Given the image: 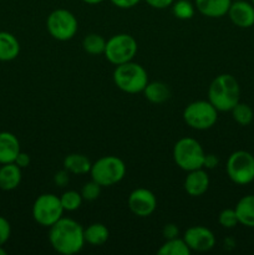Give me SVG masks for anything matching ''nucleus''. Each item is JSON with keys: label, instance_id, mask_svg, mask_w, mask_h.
<instances>
[{"label": "nucleus", "instance_id": "ea45409f", "mask_svg": "<svg viewBox=\"0 0 254 255\" xmlns=\"http://www.w3.org/2000/svg\"><path fill=\"white\" fill-rule=\"evenodd\" d=\"M232 1H237V0H232Z\"/></svg>", "mask_w": 254, "mask_h": 255}, {"label": "nucleus", "instance_id": "f257e3e1", "mask_svg": "<svg viewBox=\"0 0 254 255\" xmlns=\"http://www.w3.org/2000/svg\"><path fill=\"white\" fill-rule=\"evenodd\" d=\"M49 242L55 252L64 255L80 253L86 244L84 227L71 218H60L50 227Z\"/></svg>", "mask_w": 254, "mask_h": 255}, {"label": "nucleus", "instance_id": "9b49d317", "mask_svg": "<svg viewBox=\"0 0 254 255\" xmlns=\"http://www.w3.org/2000/svg\"><path fill=\"white\" fill-rule=\"evenodd\" d=\"M128 208L139 218L149 217L157 208V198L153 192L147 188H136L129 193L127 199Z\"/></svg>", "mask_w": 254, "mask_h": 255}, {"label": "nucleus", "instance_id": "0eeeda50", "mask_svg": "<svg viewBox=\"0 0 254 255\" xmlns=\"http://www.w3.org/2000/svg\"><path fill=\"white\" fill-rule=\"evenodd\" d=\"M183 120L191 128L204 131L216 125L218 111L209 101L199 100L191 102L183 111Z\"/></svg>", "mask_w": 254, "mask_h": 255}, {"label": "nucleus", "instance_id": "a878e982", "mask_svg": "<svg viewBox=\"0 0 254 255\" xmlns=\"http://www.w3.org/2000/svg\"><path fill=\"white\" fill-rule=\"evenodd\" d=\"M172 6V14L179 20H189L194 16L196 6L189 0H177L173 1Z\"/></svg>", "mask_w": 254, "mask_h": 255}, {"label": "nucleus", "instance_id": "7ed1b4c3", "mask_svg": "<svg viewBox=\"0 0 254 255\" xmlns=\"http://www.w3.org/2000/svg\"><path fill=\"white\" fill-rule=\"evenodd\" d=\"M112 77L115 85L126 94L142 92L148 84V75L144 67L132 61L117 65Z\"/></svg>", "mask_w": 254, "mask_h": 255}, {"label": "nucleus", "instance_id": "393cba45", "mask_svg": "<svg viewBox=\"0 0 254 255\" xmlns=\"http://www.w3.org/2000/svg\"><path fill=\"white\" fill-rule=\"evenodd\" d=\"M232 116H233V120L241 126H248V125L252 124L253 121V110L249 105L243 104V102L239 101L233 109L231 110Z\"/></svg>", "mask_w": 254, "mask_h": 255}, {"label": "nucleus", "instance_id": "bb28decb", "mask_svg": "<svg viewBox=\"0 0 254 255\" xmlns=\"http://www.w3.org/2000/svg\"><path fill=\"white\" fill-rule=\"evenodd\" d=\"M60 201H61L62 208L64 211L67 212H74L81 207L82 204V196L81 193L76 191H66L62 193V196L60 197Z\"/></svg>", "mask_w": 254, "mask_h": 255}, {"label": "nucleus", "instance_id": "2eb2a0df", "mask_svg": "<svg viewBox=\"0 0 254 255\" xmlns=\"http://www.w3.org/2000/svg\"><path fill=\"white\" fill-rule=\"evenodd\" d=\"M20 153V142L14 133L0 132V164L12 163Z\"/></svg>", "mask_w": 254, "mask_h": 255}, {"label": "nucleus", "instance_id": "cd10ccee", "mask_svg": "<svg viewBox=\"0 0 254 255\" xmlns=\"http://www.w3.org/2000/svg\"><path fill=\"white\" fill-rule=\"evenodd\" d=\"M101 188L102 187L100 186L97 182H95L94 179H92V181L87 182V183H85L84 186H82L80 193H81L84 201L92 202L95 201V199L99 198L100 194H101Z\"/></svg>", "mask_w": 254, "mask_h": 255}, {"label": "nucleus", "instance_id": "aec40b11", "mask_svg": "<svg viewBox=\"0 0 254 255\" xmlns=\"http://www.w3.org/2000/svg\"><path fill=\"white\" fill-rule=\"evenodd\" d=\"M64 168L66 169L69 173L77 174V176H82V174H87L91 171V161L87 158L85 154L81 153H70L64 158Z\"/></svg>", "mask_w": 254, "mask_h": 255}, {"label": "nucleus", "instance_id": "b1692460", "mask_svg": "<svg viewBox=\"0 0 254 255\" xmlns=\"http://www.w3.org/2000/svg\"><path fill=\"white\" fill-rule=\"evenodd\" d=\"M82 47L90 55H101L105 52L106 40L99 34H89L82 40Z\"/></svg>", "mask_w": 254, "mask_h": 255}, {"label": "nucleus", "instance_id": "6e6552de", "mask_svg": "<svg viewBox=\"0 0 254 255\" xmlns=\"http://www.w3.org/2000/svg\"><path fill=\"white\" fill-rule=\"evenodd\" d=\"M138 45L136 39L129 34H117L110 37L105 47V57L114 65H121L133 60Z\"/></svg>", "mask_w": 254, "mask_h": 255}, {"label": "nucleus", "instance_id": "412c9836", "mask_svg": "<svg viewBox=\"0 0 254 255\" xmlns=\"http://www.w3.org/2000/svg\"><path fill=\"white\" fill-rule=\"evenodd\" d=\"M144 94V97L152 104H163L171 97V90L168 85L161 81L148 82L142 91Z\"/></svg>", "mask_w": 254, "mask_h": 255}, {"label": "nucleus", "instance_id": "7c9ffc66", "mask_svg": "<svg viewBox=\"0 0 254 255\" xmlns=\"http://www.w3.org/2000/svg\"><path fill=\"white\" fill-rule=\"evenodd\" d=\"M54 182L56 186L59 187H66L70 182V173L66 169H61V171H57L54 176Z\"/></svg>", "mask_w": 254, "mask_h": 255}, {"label": "nucleus", "instance_id": "6ab92c4d", "mask_svg": "<svg viewBox=\"0 0 254 255\" xmlns=\"http://www.w3.org/2000/svg\"><path fill=\"white\" fill-rule=\"evenodd\" d=\"M234 209L239 224L247 228H254V194H248L239 199Z\"/></svg>", "mask_w": 254, "mask_h": 255}, {"label": "nucleus", "instance_id": "72a5a7b5", "mask_svg": "<svg viewBox=\"0 0 254 255\" xmlns=\"http://www.w3.org/2000/svg\"><path fill=\"white\" fill-rule=\"evenodd\" d=\"M153 9H166L173 4L174 0H144Z\"/></svg>", "mask_w": 254, "mask_h": 255}, {"label": "nucleus", "instance_id": "c85d7f7f", "mask_svg": "<svg viewBox=\"0 0 254 255\" xmlns=\"http://www.w3.org/2000/svg\"><path fill=\"white\" fill-rule=\"evenodd\" d=\"M218 222L223 228L226 229H232L239 224L238 217H237L236 209H223V211L219 213Z\"/></svg>", "mask_w": 254, "mask_h": 255}, {"label": "nucleus", "instance_id": "4c0bfd02", "mask_svg": "<svg viewBox=\"0 0 254 255\" xmlns=\"http://www.w3.org/2000/svg\"><path fill=\"white\" fill-rule=\"evenodd\" d=\"M5 254H6V251L2 248V246H0V255H5Z\"/></svg>", "mask_w": 254, "mask_h": 255}, {"label": "nucleus", "instance_id": "f8f14e48", "mask_svg": "<svg viewBox=\"0 0 254 255\" xmlns=\"http://www.w3.org/2000/svg\"><path fill=\"white\" fill-rule=\"evenodd\" d=\"M183 239L189 247L191 252H209L216 246V237L211 229L203 226H194L187 229L183 234Z\"/></svg>", "mask_w": 254, "mask_h": 255}, {"label": "nucleus", "instance_id": "f3484780", "mask_svg": "<svg viewBox=\"0 0 254 255\" xmlns=\"http://www.w3.org/2000/svg\"><path fill=\"white\" fill-rule=\"evenodd\" d=\"M21 168L16 163L1 164L0 167V189L14 191L21 182Z\"/></svg>", "mask_w": 254, "mask_h": 255}, {"label": "nucleus", "instance_id": "1a4fd4ad", "mask_svg": "<svg viewBox=\"0 0 254 255\" xmlns=\"http://www.w3.org/2000/svg\"><path fill=\"white\" fill-rule=\"evenodd\" d=\"M227 174L233 183L246 186L254 181V156L248 151H236L229 156Z\"/></svg>", "mask_w": 254, "mask_h": 255}, {"label": "nucleus", "instance_id": "9d476101", "mask_svg": "<svg viewBox=\"0 0 254 255\" xmlns=\"http://www.w3.org/2000/svg\"><path fill=\"white\" fill-rule=\"evenodd\" d=\"M77 19L70 10L56 9L50 12L46 20V29L49 34L59 41H67L76 35Z\"/></svg>", "mask_w": 254, "mask_h": 255}, {"label": "nucleus", "instance_id": "c9c22d12", "mask_svg": "<svg viewBox=\"0 0 254 255\" xmlns=\"http://www.w3.org/2000/svg\"><path fill=\"white\" fill-rule=\"evenodd\" d=\"M218 166V158H217L216 154L209 153L204 156V162H203V168L207 169H213Z\"/></svg>", "mask_w": 254, "mask_h": 255}, {"label": "nucleus", "instance_id": "20e7f679", "mask_svg": "<svg viewBox=\"0 0 254 255\" xmlns=\"http://www.w3.org/2000/svg\"><path fill=\"white\" fill-rule=\"evenodd\" d=\"M173 159L177 166L186 172L203 168L206 152L197 139L183 137L173 147Z\"/></svg>", "mask_w": 254, "mask_h": 255}, {"label": "nucleus", "instance_id": "2f4dec72", "mask_svg": "<svg viewBox=\"0 0 254 255\" xmlns=\"http://www.w3.org/2000/svg\"><path fill=\"white\" fill-rule=\"evenodd\" d=\"M162 234H163V237L166 241L167 239H173V238H177V237H178L179 229L176 224L168 223L163 227V229H162Z\"/></svg>", "mask_w": 254, "mask_h": 255}, {"label": "nucleus", "instance_id": "58836bf2", "mask_svg": "<svg viewBox=\"0 0 254 255\" xmlns=\"http://www.w3.org/2000/svg\"><path fill=\"white\" fill-rule=\"evenodd\" d=\"M252 4H253V5H254V0H252Z\"/></svg>", "mask_w": 254, "mask_h": 255}, {"label": "nucleus", "instance_id": "f704fd0d", "mask_svg": "<svg viewBox=\"0 0 254 255\" xmlns=\"http://www.w3.org/2000/svg\"><path fill=\"white\" fill-rule=\"evenodd\" d=\"M30 161H31V159H30V156L27 153H25V152H21L20 151V153L17 154L16 156V158H15V161H14V163H16L17 166L20 167V168H26L27 166H29L30 164Z\"/></svg>", "mask_w": 254, "mask_h": 255}, {"label": "nucleus", "instance_id": "39448f33", "mask_svg": "<svg viewBox=\"0 0 254 255\" xmlns=\"http://www.w3.org/2000/svg\"><path fill=\"white\" fill-rule=\"evenodd\" d=\"M91 178L101 187H112L126 176V164L116 156H104L92 163Z\"/></svg>", "mask_w": 254, "mask_h": 255}, {"label": "nucleus", "instance_id": "4be33fe9", "mask_svg": "<svg viewBox=\"0 0 254 255\" xmlns=\"http://www.w3.org/2000/svg\"><path fill=\"white\" fill-rule=\"evenodd\" d=\"M85 242L92 247L104 246L109 241L110 232L102 223H92L87 228H84Z\"/></svg>", "mask_w": 254, "mask_h": 255}, {"label": "nucleus", "instance_id": "5701e85b", "mask_svg": "<svg viewBox=\"0 0 254 255\" xmlns=\"http://www.w3.org/2000/svg\"><path fill=\"white\" fill-rule=\"evenodd\" d=\"M159 255H189L191 254V249L187 246L183 238H173L167 239L161 248L157 252Z\"/></svg>", "mask_w": 254, "mask_h": 255}, {"label": "nucleus", "instance_id": "e433bc0d", "mask_svg": "<svg viewBox=\"0 0 254 255\" xmlns=\"http://www.w3.org/2000/svg\"><path fill=\"white\" fill-rule=\"evenodd\" d=\"M82 1L86 2V4H89V5H97V4H100V2L104 1V0H82Z\"/></svg>", "mask_w": 254, "mask_h": 255}, {"label": "nucleus", "instance_id": "dca6fc26", "mask_svg": "<svg viewBox=\"0 0 254 255\" xmlns=\"http://www.w3.org/2000/svg\"><path fill=\"white\" fill-rule=\"evenodd\" d=\"M231 4L232 0H194L197 11L201 12L203 16L212 17V19L222 17L228 14Z\"/></svg>", "mask_w": 254, "mask_h": 255}, {"label": "nucleus", "instance_id": "473e14b6", "mask_svg": "<svg viewBox=\"0 0 254 255\" xmlns=\"http://www.w3.org/2000/svg\"><path fill=\"white\" fill-rule=\"evenodd\" d=\"M110 1L120 9H131V7L136 6L141 0H110Z\"/></svg>", "mask_w": 254, "mask_h": 255}, {"label": "nucleus", "instance_id": "c756f323", "mask_svg": "<svg viewBox=\"0 0 254 255\" xmlns=\"http://www.w3.org/2000/svg\"><path fill=\"white\" fill-rule=\"evenodd\" d=\"M11 236V226L4 217H0V246H4Z\"/></svg>", "mask_w": 254, "mask_h": 255}, {"label": "nucleus", "instance_id": "f03ea898", "mask_svg": "<svg viewBox=\"0 0 254 255\" xmlns=\"http://www.w3.org/2000/svg\"><path fill=\"white\" fill-rule=\"evenodd\" d=\"M241 99V87L234 76L222 74L214 77L208 89V101L218 112L231 111Z\"/></svg>", "mask_w": 254, "mask_h": 255}, {"label": "nucleus", "instance_id": "4468645a", "mask_svg": "<svg viewBox=\"0 0 254 255\" xmlns=\"http://www.w3.org/2000/svg\"><path fill=\"white\" fill-rule=\"evenodd\" d=\"M184 191L191 197H201L208 191L209 176L203 168L188 172L184 179Z\"/></svg>", "mask_w": 254, "mask_h": 255}, {"label": "nucleus", "instance_id": "423d86ee", "mask_svg": "<svg viewBox=\"0 0 254 255\" xmlns=\"http://www.w3.org/2000/svg\"><path fill=\"white\" fill-rule=\"evenodd\" d=\"M60 197L52 193H44L35 199L32 204V218L39 226L50 228L64 214Z\"/></svg>", "mask_w": 254, "mask_h": 255}, {"label": "nucleus", "instance_id": "ddd939ff", "mask_svg": "<svg viewBox=\"0 0 254 255\" xmlns=\"http://www.w3.org/2000/svg\"><path fill=\"white\" fill-rule=\"evenodd\" d=\"M236 26L248 29L254 25V5L246 0L232 1L227 14Z\"/></svg>", "mask_w": 254, "mask_h": 255}, {"label": "nucleus", "instance_id": "a211bd4d", "mask_svg": "<svg viewBox=\"0 0 254 255\" xmlns=\"http://www.w3.org/2000/svg\"><path fill=\"white\" fill-rule=\"evenodd\" d=\"M20 54V44L16 37L7 31H0V61H12Z\"/></svg>", "mask_w": 254, "mask_h": 255}]
</instances>
